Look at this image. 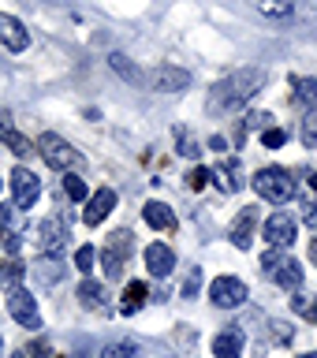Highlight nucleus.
<instances>
[{"label":"nucleus","mask_w":317,"mask_h":358,"mask_svg":"<svg viewBox=\"0 0 317 358\" xmlns=\"http://www.w3.org/2000/svg\"><path fill=\"white\" fill-rule=\"evenodd\" d=\"M265 83H269V71H262V67H243V71L228 75L224 83H217V86L209 90V108H213V112H232V108H239V105H246V101H251Z\"/></svg>","instance_id":"nucleus-1"},{"label":"nucleus","mask_w":317,"mask_h":358,"mask_svg":"<svg viewBox=\"0 0 317 358\" xmlns=\"http://www.w3.org/2000/svg\"><path fill=\"white\" fill-rule=\"evenodd\" d=\"M251 187L258 190V198H265L269 206H284V201L295 198V179H291L288 168L280 164H269V168H258Z\"/></svg>","instance_id":"nucleus-2"},{"label":"nucleus","mask_w":317,"mask_h":358,"mask_svg":"<svg viewBox=\"0 0 317 358\" xmlns=\"http://www.w3.org/2000/svg\"><path fill=\"white\" fill-rule=\"evenodd\" d=\"M34 153H41V161L49 168H56V172H67V168H75L83 161V157L71 150V142H64L60 134H52V131H45L41 138L34 142Z\"/></svg>","instance_id":"nucleus-3"},{"label":"nucleus","mask_w":317,"mask_h":358,"mask_svg":"<svg viewBox=\"0 0 317 358\" xmlns=\"http://www.w3.org/2000/svg\"><path fill=\"white\" fill-rule=\"evenodd\" d=\"M146 86L157 90V94H183L190 86V71L187 67H176V64H157L146 71Z\"/></svg>","instance_id":"nucleus-4"},{"label":"nucleus","mask_w":317,"mask_h":358,"mask_svg":"<svg viewBox=\"0 0 317 358\" xmlns=\"http://www.w3.org/2000/svg\"><path fill=\"white\" fill-rule=\"evenodd\" d=\"M295 235H299V224L291 213H273V217L262 224V239L273 246V250H288V246L295 243Z\"/></svg>","instance_id":"nucleus-5"},{"label":"nucleus","mask_w":317,"mask_h":358,"mask_svg":"<svg viewBox=\"0 0 317 358\" xmlns=\"http://www.w3.org/2000/svg\"><path fill=\"white\" fill-rule=\"evenodd\" d=\"M246 295H251V291H246V284H243L239 276H217L209 284V302H213V306H220V310L243 306Z\"/></svg>","instance_id":"nucleus-6"},{"label":"nucleus","mask_w":317,"mask_h":358,"mask_svg":"<svg viewBox=\"0 0 317 358\" xmlns=\"http://www.w3.org/2000/svg\"><path fill=\"white\" fill-rule=\"evenodd\" d=\"M8 313L15 317L22 329H41V313H38V302L30 299V291H22V287H11V295H8Z\"/></svg>","instance_id":"nucleus-7"},{"label":"nucleus","mask_w":317,"mask_h":358,"mask_svg":"<svg viewBox=\"0 0 317 358\" xmlns=\"http://www.w3.org/2000/svg\"><path fill=\"white\" fill-rule=\"evenodd\" d=\"M11 194H15V206L19 209H30L34 201H38V194H41V179L30 172V168H15L11 172Z\"/></svg>","instance_id":"nucleus-8"},{"label":"nucleus","mask_w":317,"mask_h":358,"mask_svg":"<svg viewBox=\"0 0 317 358\" xmlns=\"http://www.w3.org/2000/svg\"><path fill=\"white\" fill-rule=\"evenodd\" d=\"M127 254H131V231H116L105 246V254H101V262H105V273L112 280H120L123 265H127Z\"/></svg>","instance_id":"nucleus-9"},{"label":"nucleus","mask_w":317,"mask_h":358,"mask_svg":"<svg viewBox=\"0 0 317 358\" xmlns=\"http://www.w3.org/2000/svg\"><path fill=\"white\" fill-rule=\"evenodd\" d=\"M146 268H150V276H157V280L172 276V268H176L172 246H164V243H150V246H146Z\"/></svg>","instance_id":"nucleus-10"},{"label":"nucleus","mask_w":317,"mask_h":358,"mask_svg":"<svg viewBox=\"0 0 317 358\" xmlns=\"http://www.w3.org/2000/svg\"><path fill=\"white\" fill-rule=\"evenodd\" d=\"M112 209H116V190H112V187H101L97 194L90 198V206L83 209V220L90 224V228H94V224H101Z\"/></svg>","instance_id":"nucleus-11"},{"label":"nucleus","mask_w":317,"mask_h":358,"mask_svg":"<svg viewBox=\"0 0 317 358\" xmlns=\"http://www.w3.org/2000/svg\"><path fill=\"white\" fill-rule=\"evenodd\" d=\"M209 179H213V183H217V187L224 190V194H232V190H239V187L246 183L239 161H232V157H228V161H220L217 168H209Z\"/></svg>","instance_id":"nucleus-12"},{"label":"nucleus","mask_w":317,"mask_h":358,"mask_svg":"<svg viewBox=\"0 0 317 358\" xmlns=\"http://www.w3.org/2000/svg\"><path fill=\"white\" fill-rule=\"evenodd\" d=\"M0 41H4L11 52H22L30 45V34L15 15H4V11H0Z\"/></svg>","instance_id":"nucleus-13"},{"label":"nucleus","mask_w":317,"mask_h":358,"mask_svg":"<svg viewBox=\"0 0 317 358\" xmlns=\"http://www.w3.org/2000/svg\"><path fill=\"white\" fill-rule=\"evenodd\" d=\"M254 224H258V209L254 206L239 209V217L232 220V243L239 246V250H246V246L254 243Z\"/></svg>","instance_id":"nucleus-14"},{"label":"nucleus","mask_w":317,"mask_h":358,"mask_svg":"<svg viewBox=\"0 0 317 358\" xmlns=\"http://www.w3.org/2000/svg\"><path fill=\"white\" fill-rule=\"evenodd\" d=\"M41 246H45V254L49 257H60L64 254V246H67V224H60V220H45L41 224Z\"/></svg>","instance_id":"nucleus-15"},{"label":"nucleus","mask_w":317,"mask_h":358,"mask_svg":"<svg viewBox=\"0 0 317 358\" xmlns=\"http://www.w3.org/2000/svg\"><path fill=\"white\" fill-rule=\"evenodd\" d=\"M0 142H4V145H8V150L15 153V157H27V153H34L30 138H27V134H19V131H15V123H11V116H8V112H0Z\"/></svg>","instance_id":"nucleus-16"},{"label":"nucleus","mask_w":317,"mask_h":358,"mask_svg":"<svg viewBox=\"0 0 317 358\" xmlns=\"http://www.w3.org/2000/svg\"><path fill=\"white\" fill-rule=\"evenodd\" d=\"M213 355L217 358H243V332L239 329H224L213 336Z\"/></svg>","instance_id":"nucleus-17"},{"label":"nucleus","mask_w":317,"mask_h":358,"mask_svg":"<svg viewBox=\"0 0 317 358\" xmlns=\"http://www.w3.org/2000/svg\"><path fill=\"white\" fill-rule=\"evenodd\" d=\"M142 217L150 228L157 231H168V228H176V213L164 206V201H146V209H142Z\"/></svg>","instance_id":"nucleus-18"},{"label":"nucleus","mask_w":317,"mask_h":358,"mask_svg":"<svg viewBox=\"0 0 317 358\" xmlns=\"http://www.w3.org/2000/svg\"><path fill=\"white\" fill-rule=\"evenodd\" d=\"M273 280H276L280 287H288V291H299L302 287V265L295 262V257H284V262L276 265Z\"/></svg>","instance_id":"nucleus-19"},{"label":"nucleus","mask_w":317,"mask_h":358,"mask_svg":"<svg viewBox=\"0 0 317 358\" xmlns=\"http://www.w3.org/2000/svg\"><path fill=\"white\" fill-rule=\"evenodd\" d=\"M108 67H112V71H116L120 78H127L131 86H146V71H139V67L131 64V56L112 52V56H108Z\"/></svg>","instance_id":"nucleus-20"},{"label":"nucleus","mask_w":317,"mask_h":358,"mask_svg":"<svg viewBox=\"0 0 317 358\" xmlns=\"http://www.w3.org/2000/svg\"><path fill=\"white\" fill-rule=\"evenodd\" d=\"M78 302H83V306H90V310H97V306H105V287L97 284V280H83V284H78Z\"/></svg>","instance_id":"nucleus-21"},{"label":"nucleus","mask_w":317,"mask_h":358,"mask_svg":"<svg viewBox=\"0 0 317 358\" xmlns=\"http://www.w3.org/2000/svg\"><path fill=\"white\" fill-rule=\"evenodd\" d=\"M258 8H262V15H269V19H291L295 15V4H291V0H258Z\"/></svg>","instance_id":"nucleus-22"},{"label":"nucleus","mask_w":317,"mask_h":358,"mask_svg":"<svg viewBox=\"0 0 317 358\" xmlns=\"http://www.w3.org/2000/svg\"><path fill=\"white\" fill-rule=\"evenodd\" d=\"M295 101L317 108V78H295Z\"/></svg>","instance_id":"nucleus-23"},{"label":"nucleus","mask_w":317,"mask_h":358,"mask_svg":"<svg viewBox=\"0 0 317 358\" xmlns=\"http://www.w3.org/2000/svg\"><path fill=\"white\" fill-rule=\"evenodd\" d=\"M38 276L45 280V284H56V280H64V265H60V257H41Z\"/></svg>","instance_id":"nucleus-24"},{"label":"nucleus","mask_w":317,"mask_h":358,"mask_svg":"<svg viewBox=\"0 0 317 358\" xmlns=\"http://www.w3.org/2000/svg\"><path fill=\"white\" fill-rule=\"evenodd\" d=\"M302 145H307V150H317V108H310L307 112V120H302Z\"/></svg>","instance_id":"nucleus-25"},{"label":"nucleus","mask_w":317,"mask_h":358,"mask_svg":"<svg viewBox=\"0 0 317 358\" xmlns=\"http://www.w3.org/2000/svg\"><path fill=\"white\" fill-rule=\"evenodd\" d=\"M176 142H179V153L183 157H198V142H195V134H190L187 127H176Z\"/></svg>","instance_id":"nucleus-26"},{"label":"nucleus","mask_w":317,"mask_h":358,"mask_svg":"<svg viewBox=\"0 0 317 358\" xmlns=\"http://www.w3.org/2000/svg\"><path fill=\"white\" fill-rule=\"evenodd\" d=\"M269 120H273L269 112H251V116L243 120V127H239V142H243V134H246V131H265V127H269Z\"/></svg>","instance_id":"nucleus-27"},{"label":"nucleus","mask_w":317,"mask_h":358,"mask_svg":"<svg viewBox=\"0 0 317 358\" xmlns=\"http://www.w3.org/2000/svg\"><path fill=\"white\" fill-rule=\"evenodd\" d=\"M94 262H97V250H94V246H78V250H75V268H78V273L90 276Z\"/></svg>","instance_id":"nucleus-28"},{"label":"nucleus","mask_w":317,"mask_h":358,"mask_svg":"<svg viewBox=\"0 0 317 358\" xmlns=\"http://www.w3.org/2000/svg\"><path fill=\"white\" fill-rule=\"evenodd\" d=\"M64 194L71 198V201H83V198H86V183H83V176H64Z\"/></svg>","instance_id":"nucleus-29"},{"label":"nucleus","mask_w":317,"mask_h":358,"mask_svg":"<svg viewBox=\"0 0 317 358\" xmlns=\"http://www.w3.org/2000/svg\"><path fill=\"white\" fill-rule=\"evenodd\" d=\"M198 287H202V268L190 265V268H187V280H183V291H179V295H183V299H195Z\"/></svg>","instance_id":"nucleus-30"},{"label":"nucleus","mask_w":317,"mask_h":358,"mask_svg":"<svg viewBox=\"0 0 317 358\" xmlns=\"http://www.w3.org/2000/svg\"><path fill=\"white\" fill-rule=\"evenodd\" d=\"M123 299H127V313H131V310H139V306H142V299H146V284H142V280H134V284H127V291H123Z\"/></svg>","instance_id":"nucleus-31"},{"label":"nucleus","mask_w":317,"mask_h":358,"mask_svg":"<svg viewBox=\"0 0 317 358\" xmlns=\"http://www.w3.org/2000/svg\"><path fill=\"white\" fill-rule=\"evenodd\" d=\"M22 276H27V268H22V262H15V257H11V262L4 265V273H0V280H4V284H19Z\"/></svg>","instance_id":"nucleus-32"},{"label":"nucleus","mask_w":317,"mask_h":358,"mask_svg":"<svg viewBox=\"0 0 317 358\" xmlns=\"http://www.w3.org/2000/svg\"><path fill=\"white\" fill-rule=\"evenodd\" d=\"M262 142H265V150H280V145L288 142V134L280 131V127H265L262 131Z\"/></svg>","instance_id":"nucleus-33"},{"label":"nucleus","mask_w":317,"mask_h":358,"mask_svg":"<svg viewBox=\"0 0 317 358\" xmlns=\"http://www.w3.org/2000/svg\"><path fill=\"white\" fill-rule=\"evenodd\" d=\"M131 355H134L131 343H108L105 351H101V358H131Z\"/></svg>","instance_id":"nucleus-34"},{"label":"nucleus","mask_w":317,"mask_h":358,"mask_svg":"<svg viewBox=\"0 0 317 358\" xmlns=\"http://www.w3.org/2000/svg\"><path fill=\"white\" fill-rule=\"evenodd\" d=\"M314 306V295H302V291H291V310L295 313H310Z\"/></svg>","instance_id":"nucleus-35"},{"label":"nucleus","mask_w":317,"mask_h":358,"mask_svg":"<svg viewBox=\"0 0 317 358\" xmlns=\"http://www.w3.org/2000/svg\"><path fill=\"white\" fill-rule=\"evenodd\" d=\"M206 183H209V168H195V172L187 176V187H190V190H202Z\"/></svg>","instance_id":"nucleus-36"},{"label":"nucleus","mask_w":317,"mask_h":358,"mask_svg":"<svg viewBox=\"0 0 317 358\" xmlns=\"http://www.w3.org/2000/svg\"><path fill=\"white\" fill-rule=\"evenodd\" d=\"M280 262H284V257H280V250H273V246H269V250H265V257H262V268H265V276H273Z\"/></svg>","instance_id":"nucleus-37"},{"label":"nucleus","mask_w":317,"mask_h":358,"mask_svg":"<svg viewBox=\"0 0 317 358\" xmlns=\"http://www.w3.org/2000/svg\"><path fill=\"white\" fill-rule=\"evenodd\" d=\"M302 220H307L310 228H317V206H307V209H302Z\"/></svg>","instance_id":"nucleus-38"},{"label":"nucleus","mask_w":317,"mask_h":358,"mask_svg":"<svg viewBox=\"0 0 317 358\" xmlns=\"http://www.w3.org/2000/svg\"><path fill=\"white\" fill-rule=\"evenodd\" d=\"M224 145H228V142H224L220 134H213V138H209V150H224Z\"/></svg>","instance_id":"nucleus-39"},{"label":"nucleus","mask_w":317,"mask_h":358,"mask_svg":"<svg viewBox=\"0 0 317 358\" xmlns=\"http://www.w3.org/2000/svg\"><path fill=\"white\" fill-rule=\"evenodd\" d=\"M8 217H11V213H8V206H0V231L8 228Z\"/></svg>","instance_id":"nucleus-40"},{"label":"nucleus","mask_w":317,"mask_h":358,"mask_svg":"<svg viewBox=\"0 0 317 358\" xmlns=\"http://www.w3.org/2000/svg\"><path fill=\"white\" fill-rule=\"evenodd\" d=\"M307 317H310V321L317 324V299H314V306H310V313H307Z\"/></svg>","instance_id":"nucleus-41"},{"label":"nucleus","mask_w":317,"mask_h":358,"mask_svg":"<svg viewBox=\"0 0 317 358\" xmlns=\"http://www.w3.org/2000/svg\"><path fill=\"white\" fill-rule=\"evenodd\" d=\"M310 262H314V265H317V239H314V243H310Z\"/></svg>","instance_id":"nucleus-42"},{"label":"nucleus","mask_w":317,"mask_h":358,"mask_svg":"<svg viewBox=\"0 0 317 358\" xmlns=\"http://www.w3.org/2000/svg\"><path fill=\"white\" fill-rule=\"evenodd\" d=\"M310 187H314V190H317V172H314V176H310Z\"/></svg>","instance_id":"nucleus-43"},{"label":"nucleus","mask_w":317,"mask_h":358,"mask_svg":"<svg viewBox=\"0 0 317 358\" xmlns=\"http://www.w3.org/2000/svg\"><path fill=\"white\" fill-rule=\"evenodd\" d=\"M299 358H317V351H310V355H299Z\"/></svg>","instance_id":"nucleus-44"},{"label":"nucleus","mask_w":317,"mask_h":358,"mask_svg":"<svg viewBox=\"0 0 317 358\" xmlns=\"http://www.w3.org/2000/svg\"><path fill=\"white\" fill-rule=\"evenodd\" d=\"M15 358H27V355H15Z\"/></svg>","instance_id":"nucleus-45"}]
</instances>
